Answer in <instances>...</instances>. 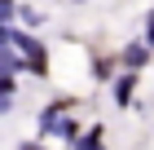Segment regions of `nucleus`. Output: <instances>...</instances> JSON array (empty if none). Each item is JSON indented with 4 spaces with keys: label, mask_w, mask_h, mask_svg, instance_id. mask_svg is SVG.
Returning <instances> with one entry per match:
<instances>
[{
    "label": "nucleus",
    "mask_w": 154,
    "mask_h": 150,
    "mask_svg": "<svg viewBox=\"0 0 154 150\" xmlns=\"http://www.w3.org/2000/svg\"><path fill=\"white\" fill-rule=\"evenodd\" d=\"M79 132H84V128L75 124L71 115H57V119H53V124L44 128V137H62V141H71V146H75V137H79Z\"/></svg>",
    "instance_id": "obj_5"
},
{
    "label": "nucleus",
    "mask_w": 154,
    "mask_h": 150,
    "mask_svg": "<svg viewBox=\"0 0 154 150\" xmlns=\"http://www.w3.org/2000/svg\"><path fill=\"white\" fill-rule=\"evenodd\" d=\"M13 93H18V84H13V75H0V115L13 106Z\"/></svg>",
    "instance_id": "obj_8"
},
{
    "label": "nucleus",
    "mask_w": 154,
    "mask_h": 150,
    "mask_svg": "<svg viewBox=\"0 0 154 150\" xmlns=\"http://www.w3.org/2000/svg\"><path fill=\"white\" fill-rule=\"evenodd\" d=\"M18 150H48V146H44V141H22Z\"/></svg>",
    "instance_id": "obj_12"
},
{
    "label": "nucleus",
    "mask_w": 154,
    "mask_h": 150,
    "mask_svg": "<svg viewBox=\"0 0 154 150\" xmlns=\"http://www.w3.org/2000/svg\"><path fill=\"white\" fill-rule=\"evenodd\" d=\"M75 5H84V0H75Z\"/></svg>",
    "instance_id": "obj_13"
},
{
    "label": "nucleus",
    "mask_w": 154,
    "mask_h": 150,
    "mask_svg": "<svg viewBox=\"0 0 154 150\" xmlns=\"http://www.w3.org/2000/svg\"><path fill=\"white\" fill-rule=\"evenodd\" d=\"M9 44L18 49V58H22V71H31V75H40V80L48 75V53H44V44H40L35 35L13 31V27H9Z\"/></svg>",
    "instance_id": "obj_1"
},
{
    "label": "nucleus",
    "mask_w": 154,
    "mask_h": 150,
    "mask_svg": "<svg viewBox=\"0 0 154 150\" xmlns=\"http://www.w3.org/2000/svg\"><path fill=\"white\" fill-rule=\"evenodd\" d=\"M141 40H145V44H150V49H154V9H150V13H145V35H141Z\"/></svg>",
    "instance_id": "obj_10"
},
{
    "label": "nucleus",
    "mask_w": 154,
    "mask_h": 150,
    "mask_svg": "<svg viewBox=\"0 0 154 150\" xmlns=\"http://www.w3.org/2000/svg\"><path fill=\"white\" fill-rule=\"evenodd\" d=\"M132 97H137V71H123V75H115V106L119 110H128Z\"/></svg>",
    "instance_id": "obj_3"
},
{
    "label": "nucleus",
    "mask_w": 154,
    "mask_h": 150,
    "mask_svg": "<svg viewBox=\"0 0 154 150\" xmlns=\"http://www.w3.org/2000/svg\"><path fill=\"white\" fill-rule=\"evenodd\" d=\"M13 71H22V58L9 40H0V75H13Z\"/></svg>",
    "instance_id": "obj_7"
},
{
    "label": "nucleus",
    "mask_w": 154,
    "mask_h": 150,
    "mask_svg": "<svg viewBox=\"0 0 154 150\" xmlns=\"http://www.w3.org/2000/svg\"><path fill=\"white\" fill-rule=\"evenodd\" d=\"M150 53H154V49L145 44V40H132V44L119 53V66H123V71H141V66H150Z\"/></svg>",
    "instance_id": "obj_2"
},
{
    "label": "nucleus",
    "mask_w": 154,
    "mask_h": 150,
    "mask_svg": "<svg viewBox=\"0 0 154 150\" xmlns=\"http://www.w3.org/2000/svg\"><path fill=\"white\" fill-rule=\"evenodd\" d=\"M115 66H119V62H110V58H97V62H93V80H97V84L115 80Z\"/></svg>",
    "instance_id": "obj_9"
},
{
    "label": "nucleus",
    "mask_w": 154,
    "mask_h": 150,
    "mask_svg": "<svg viewBox=\"0 0 154 150\" xmlns=\"http://www.w3.org/2000/svg\"><path fill=\"white\" fill-rule=\"evenodd\" d=\"M75 150H106V128H101V124L84 128L79 137H75Z\"/></svg>",
    "instance_id": "obj_6"
},
{
    "label": "nucleus",
    "mask_w": 154,
    "mask_h": 150,
    "mask_svg": "<svg viewBox=\"0 0 154 150\" xmlns=\"http://www.w3.org/2000/svg\"><path fill=\"white\" fill-rule=\"evenodd\" d=\"M9 13H13V0H0V22H5Z\"/></svg>",
    "instance_id": "obj_11"
},
{
    "label": "nucleus",
    "mask_w": 154,
    "mask_h": 150,
    "mask_svg": "<svg viewBox=\"0 0 154 150\" xmlns=\"http://www.w3.org/2000/svg\"><path fill=\"white\" fill-rule=\"evenodd\" d=\"M75 106H79V102H75V97H53V102H48L44 110H40V132H44V128L53 124V119H57V115H71Z\"/></svg>",
    "instance_id": "obj_4"
}]
</instances>
